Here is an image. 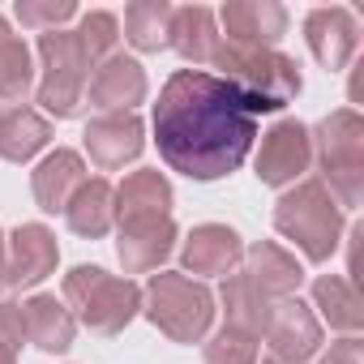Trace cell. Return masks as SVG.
<instances>
[{"mask_svg":"<svg viewBox=\"0 0 364 364\" xmlns=\"http://www.w3.org/2000/svg\"><path fill=\"white\" fill-rule=\"evenodd\" d=\"M167 26H171V5L167 0H133L124 9V39L137 52L167 48Z\"/></svg>","mask_w":364,"mask_h":364,"instance_id":"26","label":"cell"},{"mask_svg":"<svg viewBox=\"0 0 364 364\" xmlns=\"http://www.w3.org/2000/svg\"><path fill=\"white\" fill-rule=\"evenodd\" d=\"M82 141H86V154H90V163L99 171H116V167H124V163H133L141 154L146 129H141V120L133 112H107V116L86 124Z\"/></svg>","mask_w":364,"mask_h":364,"instance_id":"10","label":"cell"},{"mask_svg":"<svg viewBox=\"0 0 364 364\" xmlns=\"http://www.w3.org/2000/svg\"><path fill=\"white\" fill-rule=\"evenodd\" d=\"M313 163V137H309V124L300 120H279L270 133H262V150H257V180L270 189H283V185H296V180L309 171Z\"/></svg>","mask_w":364,"mask_h":364,"instance_id":"8","label":"cell"},{"mask_svg":"<svg viewBox=\"0 0 364 364\" xmlns=\"http://www.w3.org/2000/svg\"><path fill=\"white\" fill-rule=\"evenodd\" d=\"M60 262V245L43 223H22L5 249V287H35Z\"/></svg>","mask_w":364,"mask_h":364,"instance_id":"11","label":"cell"},{"mask_svg":"<svg viewBox=\"0 0 364 364\" xmlns=\"http://www.w3.org/2000/svg\"><path fill=\"white\" fill-rule=\"evenodd\" d=\"M141 309L171 343H202L215 326V291L189 274H171V270L146 283Z\"/></svg>","mask_w":364,"mask_h":364,"instance_id":"4","label":"cell"},{"mask_svg":"<svg viewBox=\"0 0 364 364\" xmlns=\"http://www.w3.org/2000/svg\"><path fill=\"white\" fill-rule=\"evenodd\" d=\"M317 364H364V338H355V334L338 338L330 347V355H321Z\"/></svg>","mask_w":364,"mask_h":364,"instance_id":"32","label":"cell"},{"mask_svg":"<svg viewBox=\"0 0 364 364\" xmlns=\"http://www.w3.org/2000/svg\"><path fill=\"white\" fill-rule=\"evenodd\" d=\"M262 334H266V343H270V355H279V360H287V364H304V360H313L317 347H321V321H317V313H313L300 296L274 300Z\"/></svg>","mask_w":364,"mask_h":364,"instance_id":"9","label":"cell"},{"mask_svg":"<svg viewBox=\"0 0 364 364\" xmlns=\"http://www.w3.org/2000/svg\"><path fill=\"white\" fill-rule=\"evenodd\" d=\"M150 124L163 163L189 180L232 176L257 141V116L245 95L202 69H180L163 82Z\"/></svg>","mask_w":364,"mask_h":364,"instance_id":"1","label":"cell"},{"mask_svg":"<svg viewBox=\"0 0 364 364\" xmlns=\"http://www.w3.org/2000/svg\"><path fill=\"white\" fill-rule=\"evenodd\" d=\"M77 14L73 0H18L14 18L31 31H60V22H69Z\"/></svg>","mask_w":364,"mask_h":364,"instance_id":"30","label":"cell"},{"mask_svg":"<svg viewBox=\"0 0 364 364\" xmlns=\"http://www.w3.org/2000/svg\"><path fill=\"white\" fill-rule=\"evenodd\" d=\"M86 185V163L77 150H52L35 171H31V193L39 202V210L56 215L69 206V198Z\"/></svg>","mask_w":364,"mask_h":364,"instance_id":"18","label":"cell"},{"mask_svg":"<svg viewBox=\"0 0 364 364\" xmlns=\"http://www.w3.org/2000/svg\"><path fill=\"white\" fill-rule=\"evenodd\" d=\"M65 300L95 334H120L141 313V287L133 279L107 274L103 266H73L65 274Z\"/></svg>","mask_w":364,"mask_h":364,"instance_id":"6","label":"cell"},{"mask_svg":"<svg viewBox=\"0 0 364 364\" xmlns=\"http://www.w3.org/2000/svg\"><path fill=\"white\" fill-rule=\"evenodd\" d=\"M0 283H5V236H0Z\"/></svg>","mask_w":364,"mask_h":364,"instance_id":"34","label":"cell"},{"mask_svg":"<svg viewBox=\"0 0 364 364\" xmlns=\"http://www.w3.org/2000/svg\"><path fill=\"white\" fill-rule=\"evenodd\" d=\"M9 35H14V31H9V22H5V18H0V39H9Z\"/></svg>","mask_w":364,"mask_h":364,"instance_id":"35","label":"cell"},{"mask_svg":"<svg viewBox=\"0 0 364 364\" xmlns=\"http://www.w3.org/2000/svg\"><path fill=\"white\" fill-rule=\"evenodd\" d=\"M274 228L296 240L309 262H330L343 240V206L330 198L321 180H300L274 202Z\"/></svg>","mask_w":364,"mask_h":364,"instance_id":"3","label":"cell"},{"mask_svg":"<svg viewBox=\"0 0 364 364\" xmlns=\"http://www.w3.org/2000/svg\"><path fill=\"white\" fill-rule=\"evenodd\" d=\"M245 274L253 279V287L266 300H287L304 283V266L274 240H257L253 249H245Z\"/></svg>","mask_w":364,"mask_h":364,"instance_id":"17","label":"cell"},{"mask_svg":"<svg viewBox=\"0 0 364 364\" xmlns=\"http://www.w3.org/2000/svg\"><path fill=\"white\" fill-rule=\"evenodd\" d=\"M39 60H43V82H39V103L56 120H69L82 112V95L90 82V60L77 48L73 31H43L39 35Z\"/></svg>","mask_w":364,"mask_h":364,"instance_id":"7","label":"cell"},{"mask_svg":"<svg viewBox=\"0 0 364 364\" xmlns=\"http://www.w3.org/2000/svg\"><path fill=\"white\" fill-rule=\"evenodd\" d=\"M176 249V223L171 219H146V223H124L116 240V257L124 274H146L159 270Z\"/></svg>","mask_w":364,"mask_h":364,"instance_id":"16","label":"cell"},{"mask_svg":"<svg viewBox=\"0 0 364 364\" xmlns=\"http://www.w3.org/2000/svg\"><path fill=\"white\" fill-rule=\"evenodd\" d=\"M262 364H287V360H279V355H266V360H262Z\"/></svg>","mask_w":364,"mask_h":364,"instance_id":"36","label":"cell"},{"mask_svg":"<svg viewBox=\"0 0 364 364\" xmlns=\"http://www.w3.org/2000/svg\"><path fill=\"white\" fill-rule=\"evenodd\" d=\"M206 364H257V334H245L236 326H223L206 343Z\"/></svg>","mask_w":364,"mask_h":364,"instance_id":"29","label":"cell"},{"mask_svg":"<svg viewBox=\"0 0 364 364\" xmlns=\"http://www.w3.org/2000/svg\"><path fill=\"white\" fill-rule=\"evenodd\" d=\"M313 309H321L330 330L355 334L364 326V300L355 291V283H347L343 274H317L313 283Z\"/></svg>","mask_w":364,"mask_h":364,"instance_id":"24","label":"cell"},{"mask_svg":"<svg viewBox=\"0 0 364 364\" xmlns=\"http://www.w3.org/2000/svg\"><path fill=\"white\" fill-rule=\"evenodd\" d=\"M73 35H77L82 56H86V60H90V69H95V65H103L107 56H116V43H120V22H116L112 14L95 9V14H86V18H82V26H77Z\"/></svg>","mask_w":364,"mask_h":364,"instance_id":"28","label":"cell"},{"mask_svg":"<svg viewBox=\"0 0 364 364\" xmlns=\"http://www.w3.org/2000/svg\"><path fill=\"white\" fill-rule=\"evenodd\" d=\"M22 326H26V338H31L39 351H48V355L69 351V347H73V334H77L73 313H69L56 296H48V291L31 296V300L22 304Z\"/></svg>","mask_w":364,"mask_h":364,"instance_id":"20","label":"cell"},{"mask_svg":"<svg viewBox=\"0 0 364 364\" xmlns=\"http://www.w3.org/2000/svg\"><path fill=\"white\" fill-rule=\"evenodd\" d=\"M309 137L317 146V159L326 171L321 185L330 189V198L338 206H360L364 202V120H360V112L338 107Z\"/></svg>","mask_w":364,"mask_h":364,"instance_id":"5","label":"cell"},{"mask_svg":"<svg viewBox=\"0 0 364 364\" xmlns=\"http://www.w3.org/2000/svg\"><path fill=\"white\" fill-rule=\"evenodd\" d=\"M146 219H171V185L167 176L146 167L124 176V185L116 189V223H146Z\"/></svg>","mask_w":364,"mask_h":364,"instance_id":"19","label":"cell"},{"mask_svg":"<svg viewBox=\"0 0 364 364\" xmlns=\"http://www.w3.org/2000/svg\"><path fill=\"white\" fill-rule=\"evenodd\" d=\"M48 141H52V124L35 107H9L0 116V159L31 163Z\"/></svg>","mask_w":364,"mask_h":364,"instance_id":"23","label":"cell"},{"mask_svg":"<svg viewBox=\"0 0 364 364\" xmlns=\"http://www.w3.org/2000/svg\"><path fill=\"white\" fill-rule=\"evenodd\" d=\"M351 103H364V60H360L355 73H351Z\"/></svg>","mask_w":364,"mask_h":364,"instance_id":"33","label":"cell"},{"mask_svg":"<svg viewBox=\"0 0 364 364\" xmlns=\"http://www.w3.org/2000/svg\"><path fill=\"white\" fill-rule=\"evenodd\" d=\"M65 219H69V228H73L77 236H86V240L107 236V232H112V223H116V189L107 185L103 176L86 180V185L69 198Z\"/></svg>","mask_w":364,"mask_h":364,"instance_id":"22","label":"cell"},{"mask_svg":"<svg viewBox=\"0 0 364 364\" xmlns=\"http://www.w3.org/2000/svg\"><path fill=\"white\" fill-rule=\"evenodd\" d=\"M219 26L215 14L206 5H185V9H171V26H167V48H176L189 65H210L215 48H219Z\"/></svg>","mask_w":364,"mask_h":364,"instance_id":"21","label":"cell"},{"mask_svg":"<svg viewBox=\"0 0 364 364\" xmlns=\"http://www.w3.org/2000/svg\"><path fill=\"white\" fill-rule=\"evenodd\" d=\"M26 338L22 304H0V364H18V347Z\"/></svg>","mask_w":364,"mask_h":364,"instance_id":"31","label":"cell"},{"mask_svg":"<svg viewBox=\"0 0 364 364\" xmlns=\"http://www.w3.org/2000/svg\"><path fill=\"white\" fill-rule=\"evenodd\" d=\"M304 39L321 69H347V60L360 48V26H355L351 9L330 5V9H313L304 18Z\"/></svg>","mask_w":364,"mask_h":364,"instance_id":"13","label":"cell"},{"mask_svg":"<svg viewBox=\"0 0 364 364\" xmlns=\"http://www.w3.org/2000/svg\"><path fill=\"white\" fill-rule=\"evenodd\" d=\"M219 300H223L228 326H236V330H245V334H262V330H266V317H270V304H274V300H266V296L253 287V279H249L245 270H232V274L223 279Z\"/></svg>","mask_w":364,"mask_h":364,"instance_id":"25","label":"cell"},{"mask_svg":"<svg viewBox=\"0 0 364 364\" xmlns=\"http://www.w3.org/2000/svg\"><path fill=\"white\" fill-rule=\"evenodd\" d=\"M180 257H185V270L189 274H223L228 279L245 262V240L228 223H202V228L189 232Z\"/></svg>","mask_w":364,"mask_h":364,"instance_id":"14","label":"cell"},{"mask_svg":"<svg viewBox=\"0 0 364 364\" xmlns=\"http://www.w3.org/2000/svg\"><path fill=\"white\" fill-rule=\"evenodd\" d=\"M223 18V39L240 48H274L287 35V9L274 0H228L219 9Z\"/></svg>","mask_w":364,"mask_h":364,"instance_id":"12","label":"cell"},{"mask_svg":"<svg viewBox=\"0 0 364 364\" xmlns=\"http://www.w3.org/2000/svg\"><path fill=\"white\" fill-rule=\"evenodd\" d=\"M35 86V65H31V48L9 35L0 39V103H22Z\"/></svg>","mask_w":364,"mask_h":364,"instance_id":"27","label":"cell"},{"mask_svg":"<svg viewBox=\"0 0 364 364\" xmlns=\"http://www.w3.org/2000/svg\"><path fill=\"white\" fill-rule=\"evenodd\" d=\"M210 65L219 69L215 77L232 82L245 103L253 107V116H270V112H283L296 95H300V65L279 52V48H240V43H228L219 39Z\"/></svg>","mask_w":364,"mask_h":364,"instance_id":"2","label":"cell"},{"mask_svg":"<svg viewBox=\"0 0 364 364\" xmlns=\"http://www.w3.org/2000/svg\"><path fill=\"white\" fill-rule=\"evenodd\" d=\"M90 103L107 112H133L141 99H146V69L133 60V56H107L103 65H95L90 73Z\"/></svg>","mask_w":364,"mask_h":364,"instance_id":"15","label":"cell"}]
</instances>
